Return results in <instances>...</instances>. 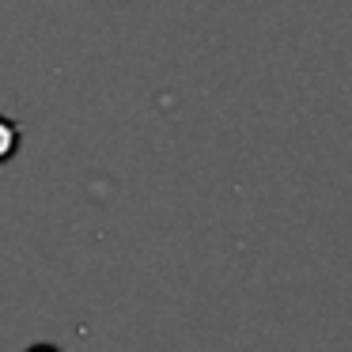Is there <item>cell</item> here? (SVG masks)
Returning <instances> with one entry per match:
<instances>
[{
	"instance_id": "2",
	"label": "cell",
	"mask_w": 352,
	"mask_h": 352,
	"mask_svg": "<svg viewBox=\"0 0 352 352\" xmlns=\"http://www.w3.org/2000/svg\"><path fill=\"white\" fill-rule=\"evenodd\" d=\"M27 352H61V349H57V344H31Z\"/></svg>"
},
{
	"instance_id": "1",
	"label": "cell",
	"mask_w": 352,
	"mask_h": 352,
	"mask_svg": "<svg viewBox=\"0 0 352 352\" xmlns=\"http://www.w3.org/2000/svg\"><path fill=\"white\" fill-rule=\"evenodd\" d=\"M16 152H19V125L0 114V163L12 160Z\"/></svg>"
}]
</instances>
